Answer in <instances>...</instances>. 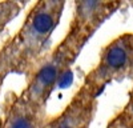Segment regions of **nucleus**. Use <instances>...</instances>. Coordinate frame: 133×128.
<instances>
[{"label": "nucleus", "mask_w": 133, "mask_h": 128, "mask_svg": "<svg viewBox=\"0 0 133 128\" xmlns=\"http://www.w3.org/2000/svg\"><path fill=\"white\" fill-rule=\"evenodd\" d=\"M4 81H5V76L0 72V92H2V88H3V85H4Z\"/></svg>", "instance_id": "obj_10"}, {"label": "nucleus", "mask_w": 133, "mask_h": 128, "mask_svg": "<svg viewBox=\"0 0 133 128\" xmlns=\"http://www.w3.org/2000/svg\"><path fill=\"white\" fill-rule=\"evenodd\" d=\"M91 39V36L68 27L65 36L25 75L27 81L21 89V95L39 104L47 105L53 91L79 59L81 51Z\"/></svg>", "instance_id": "obj_2"}, {"label": "nucleus", "mask_w": 133, "mask_h": 128, "mask_svg": "<svg viewBox=\"0 0 133 128\" xmlns=\"http://www.w3.org/2000/svg\"><path fill=\"white\" fill-rule=\"evenodd\" d=\"M100 95L101 92L83 81L64 108L49 117L45 128H91L98 110Z\"/></svg>", "instance_id": "obj_4"}, {"label": "nucleus", "mask_w": 133, "mask_h": 128, "mask_svg": "<svg viewBox=\"0 0 133 128\" xmlns=\"http://www.w3.org/2000/svg\"><path fill=\"white\" fill-rule=\"evenodd\" d=\"M128 79L133 80V32H124L105 44L83 81L103 92L107 85Z\"/></svg>", "instance_id": "obj_3"}, {"label": "nucleus", "mask_w": 133, "mask_h": 128, "mask_svg": "<svg viewBox=\"0 0 133 128\" xmlns=\"http://www.w3.org/2000/svg\"><path fill=\"white\" fill-rule=\"evenodd\" d=\"M64 0H37L20 28L0 46V72L4 76L27 75L48 52L52 34L60 24Z\"/></svg>", "instance_id": "obj_1"}, {"label": "nucleus", "mask_w": 133, "mask_h": 128, "mask_svg": "<svg viewBox=\"0 0 133 128\" xmlns=\"http://www.w3.org/2000/svg\"><path fill=\"white\" fill-rule=\"evenodd\" d=\"M130 3V5H132V8H133V0H132V2H129Z\"/></svg>", "instance_id": "obj_11"}, {"label": "nucleus", "mask_w": 133, "mask_h": 128, "mask_svg": "<svg viewBox=\"0 0 133 128\" xmlns=\"http://www.w3.org/2000/svg\"><path fill=\"white\" fill-rule=\"evenodd\" d=\"M124 3L123 0H77L68 27L92 37Z\"/></svg>", "instance_id": "obj_6"}, {"label": "nucleus", "mask_w": 133, "mask_h": 128, "mask_svg": "<svg viewBox=\"0 0 133 128\" xmlns=\"http://www.w3.org/2000/svg\"><path fill=\"white\" fill-rule=\"evenodd\" d=\"M121 112H123L128 119L133 123V85L132 88L128 93V100H127V104L123 107V110H121Z\"/></svg>", "instance_id": "obj_9"}, {"label": "nucleus", "mask_w": 133, "mask_h": 128, "mask_svg": "<svg viewBox=\"0 0 133 128\" xmlns=\"http://www.w3.org/2000/svg\"><path fill=\"white\" fill-rule=\"evenodd\" d=\"M27 3L28 2L21 0H0V36L3 35L11 21L19 16Z\"/></svg>", "instance_id": "obj_7"}, {"label": "nucleus", "mask_w": 133, "mask_h": 128, "mask_svg": "<svg viewBox=\"0 0 133 128\" xmlns=\"http://www.w3.org/2000/svg\"><path fill=\"white\" fill-rule=\"evenodd\" d=\"M47 105L33 101L21 92L9 91L0 107V128H45Z\"/></svg>", "instance_id": "obj_5"}, {"label": "nucleus", "mask_w": 133, "mask_h": 128, "mask_svg": "<svg viewBox=\"0 0 133 128\" xmlns=\"http://www.w3.org/2000/svg\"><path fill=\"white\" fill-rule=\"evenodd\" d=\"M105 128H133V123L121 111H118L112 119L108 121Z\"/></svg>", "instance_id": "obj_8"}]
</instances>
